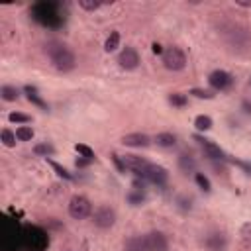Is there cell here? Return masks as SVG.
<instances>
[{"label": "cell", "mask_w": 251, "mask_h": 251, "mask_svg": "<svg viewBox=\"0 0 251 251\" xmlns=\"http://www.w3.org/2000/svg\"><path fill=\"white\" fill-rule=\"evenodd\" d=\"M208 82H210V86L216 88V90H226V88L231 86L233 78H231V75L226 73V71H214V73H210Z\"/></svg>", "instance_id": "cell-7"}, {"label": "cell", "mask_w": 251, "mask_h": 251, "mask_svg": "<svg viewBox=\"0 0 251 251\" xmlns=\"http://www.w3.org/2000/svg\"><path fill=\"white\" fill-rule=\"evenodd\" d=\"M75 149H76V151H78V153H80V155H82L84 159H90V161L94 159V151H92L90 147H86V145L78 143V145H75Z\"/></svg>", "instance_id": "cell-24"}, {"label": "cell", "mask_w": 251, "mask_h": 251, "mask_svg": "<svg viewBox=\"0 0 251 251\" xmlns=\"http://www.w3.org/2000/svg\"><path fill=\"white\" fill-rule=\"evenodd\" d=\"M161 61H163V67L169 69V71H182L186 67V55L180 47H167L161 55Z\"/></svg>", "instance_id": "cell-2"}, {"label": "cell", "mask_w": 251, "mask_h": 251, "mask_svg": "<svg viewBox=\"0 0 251 251\" xmlns=\"http://www.w3.org/2000/svg\"><path fill=\"white\" fill-rule=\"evenodd\" d=\"M235 4H237V6H245V8H247V6H251V0H235Z\"/></svg>", "instance_id": "cell-32"}, {"label": "cell", "mask_w": 251, "mask_h": 251, "mask_svg": "<svg viewBox=\"0 0 251 251\" xmlns=\"http://www.w3.org/2000/svg\"><path fill=\"white\" fill-rule=\"evenodd\" d=\"M206 245H208V249H210V251H224V249H226V245H227V239H226V235H224V233L216 231V233H210V235H208Z\"/></svg>", "instance_id": "cell-13"}, {"label": "cell", "mask_w": 251, "mask_h": 251, "mask_svg": "<svg viewBox=\"0 0 251 251\" xmlns=\"http://www.w3.org/2000/svg\"><path fill=\"white\" fill-rule=\"evenodd\" d=\"M0 96H2V100H6V102H14V100L20 98V90H18L16 86L6 84V86L0 88Z\"/></svg>", "instance_id": "cell-15"}, {"label": "cell", "mask_w": 251, "mask_h": 251, "mask_svg": "<svg viewBox=\"0 0 251 251\" xmlns=\"http://www.w3.org/2000/svg\"><path fill=\"white\" fill-rule=\"evenodd\" d=\"M196 182H198V186H200L204 192H210V180H208L202 173H196Z\"/></svg>", "instance_id": "cell-27"}, {"label": "cell", "mask_w": 251, "mask_h": 251, "mask_svg": "<svg viewBox=\"0 0 251 251\" xmlns=\"http://www.w3.org/2000/svg\"><path fill=\"white\" fill-rule=\"evenodd\" d=\"M241 235H243V239H245V241H251V222H249V224H245V226L241 227Z\"/></svg>", "instance_id": "cell-30"}, {"label": "cell", "mask_w": 251, "mask_h": 251, "mask_svg": "<svg viewBox=\"0 0 251 251\" xmlns=\"http://www.w3.org/2000/svg\"><path fill=\"white\" fill-rule=\"evenodd\" d=\"M190 94L196 96V98H208V100L214 98V92H210V90H202V88H192Z\"/></svg>", "instance_id": "cell-28"}, {"label": "cell", "mask_w": 251, "mask_h": 251, "mask_svg": "<svg viewBox=\"0 0 251 251\" xmlns=\"http://www.w3.org/2000/svg\"><path fill=\"white\" fill-rule=\"evenodd\" d=\"M0 139H2V143L6 145V147H14L16 145V133H12L10 129H2V133H0Z\"/></svg>", "instance_id": "cell-19"}, {"label": "cell", "mask_w": 251, "mask_h": 251, "mask_svg": "<svg viewBox=\"0 0 251 251\" xmlns=\"http://www.w3.org/2000/svg\"><path fill=\"white\" fill-rule=\"evenodd\" d=\"M200 143H202V151H204V155L208 157V159H212V161H222L226 155H224V151L220 149V145H216V143H212V141H208V139H200Z\"/></svg>", "instance_id": "cell-11"}, {"label": "cell", "mask_w": 251, "mask_h": 251, "mask_svg": "<svg viewBox=\"0 0 251 251\" xmlns=\"http://www.w3.org/2000/svg\"><path fill=\"white\" fill-rule=\"evenodd\" d=\"M92 220H94V226L100 227V229H108L114 226L116 222V212L110 208V206H98L92 214Z\"/></svg>", "instance_id": "cell-4"}, {"label": "cell", "mask_w": 251, "mask_h": 251, "mask_svg": "<svg viewBox=\"0 0 251 251\" xmlns=\"http://www.w3.org/2000/svg\"><path fill=\"white\" fill-rule=\"evenodd\" d=\"M100 0H78V6L82 8V10H88V12H94V10H98L100 8Z\"/></svg>", "instance_id": "cell-21"}, {"label": "cell", "mask_w": 251, "mask_h": 251, "mask_svg": "<svg viewBox=\"0 0 251 251\" xmlns=\"http://www.w3.org/2000/svg\"><path fill=\"white\" fill-rule=\"evenodd\" d=\"M49 165H51V167L57 171V175H59V176H63V178H67V180H71V178H73V176H71V173H69L67 169H63L61 165H57L55 161H49Z\"/></svg>", "instance_id": "cell-26"}, {"label": "cell", "mask_w": 251, "mask_h": 251, "mask_svg": "<svg viewBox=\"0 0 251 251\" xmlns=\"http://www.w3.org/2000/svg\"><path fill=\"white\" fill-rule=\"evenodd\" d=\"M124 251H147V241L145 233L143 235H131L124 243Z\"/></svg>", "instance_id": "cell-12"}, {"label": "cell", "mask_w": 251, "mask_h": 251, "mask_svg": "<svg viewBox=\"0 0 251 251\" xmlns=\"http://www.w3.org/2000/svg\"><path fill=\"white\" fill-rule=\"evenodd\" d=\"M90 214H92V204H90L88 198L76 194V196H73V198L69 200V216H71L73 220H84V218H88Z\"/></svg>", "instance_id": "cell-3"}, {"label": "cell", "mask_w": 251, "mask_h": 251, "mask_svg": "<svg viewBox=\"0 0 251 251\" xmlns=\"http://www.w3.org/2000/svg\"><path fill=\"white\" fill-rule=\"evenodd\" d=\"M194 126H196V129H198V131H208V129L212 127V118H210V116L200 114V116H196Z\"/></svg>", "instance_id": "cell-17"}, {"label": "cell", "mask_w": 251, "mask_h": 251, "mask_svg": "<svg viewBox=\"0 0 251 251\" xmlns=\"http://www.w3.org/2000/svg\"><path fill=\"white\" fill-rule=\"evenodd\" d=\"M122 165H124V169H129V171H135L137 175H141L147 167H149V163L143 159V157H139V155H124L122 157Z\"/></svg>", "instance_id": "cell-9"}, {"label": "cell", "mask_w": 251, "mask_h": 251, "mask_svg": "<svg viewBox=\"0 0 251 251\" xmlns=\"http://www.w3.org/2000/svg\"><path fill=\"white\" fill-rule=\"evenodd\" d=\"M8 120H10V122H14V124H27L31 118H29V116H25V114H20V112H12V114L8 116Z\"/></svg>", "instance_id": "cell-23"}, {"label": "cell", "mask_w": 251, "mask_h": 251, "mask_svg": "<svg viewBox=\"0 0 251 251\" xmlns=\"http://www.w3.org/2000/svg\"><path fill=\"white\" fill-rule=\"evenodd\" d=\"M88 163H90V159H80V161H76V167H84Z\"/></svg>", "instance_id": "cell-33"}, {"label": "cell", "mask_w": 251, "mask_h": 251, "mask_svg": "<svg viewBox=\"0 0 251 251\" xmlns=\"http://www.w3.org/2000/svg\"><path fill=\"white\" fill-rule=\"evenodd\" d=\"M145 241H147V251H167L169 249V241L163 231L153 229V231L145 233Z\"/></svg>", "instance_id": "cell-6"}, {"label": "cell", "mask_w": 251, "mask_h": 251, "mask_svg": "<svg viewBox=\"0 0 251 251\" xmlns=\"http://www.w3.org/2000/svg\"><path fill=\"white\" fill-rule=\"evenodd\" d=\"M45 55L49 57L51 65L59 71V73H69L75 69L76 65V57L75 53L61 41H47L45 43Z\"/></svg>", "instance_id": "cell-1"}, {"label": "cell", "mask_w": 251, "mask_h": 251, "mask_svg": "<svg viewBox=\"0 0 251 251\" xmlns=\"http://www.w3.org/2000/svg\"><path fill=\"white\" fill-rule=\"evenodd\" d=\"M141 176H145L149 182H153V184H165L167 182V178H169V173H167V169H163V167H159V165H149L143 173H141Z\"/></svg>", "instance_id": "cell-8"}, {"label": "cell", "mask_w": 251, "mask_h": 251, "mask_svg": "<svg viewBox=\"0 0 251 251\" xmlns=\"http://www.w3.org/2000/svg\"><path fill=\"white\" fill-rule=\"evenodd\" d=\"M118 65L126 71H133L139 65V53L133 47H124L122 53L118 55Z\"/></svg>", "instance_id": "cell-5"}, {"label": "cell", "mask_w": 251, "mask_h": 251, "mask_svg": "<svg viewBox=\"0 0 251 251\" xmlns=\"http://www.w3.org/2000/svg\"><path fill=\"white\" fill-rule=\"evenodd\" d=\"M118 45H120V33H118V31H110V35H108L106 41H104V51L112 53V51L118 49Z\"/></svg>", "instance_id": "cell-16"}, {"label": "cell", "mask_w": 251, "mask_h": 251, "mask_svg": "<svg viewBox=\"0 0 251 251\" xmlns=\"http://www.w3.org/2000/svg\"><path fill=\"white\" fill-rule=\"evenodd\" d=\"M169 102H171L173 106L182 108V106L186 104V96H184V94H171V96H169Z\"/></svg>", "instance_id": "cell-25"}, {"label": "cell", "mask_w": 251, "mask_h": 251, "mask_svg": "<svg viewBox=\"0 0 251 251\" xmlns=\"http://www.w3.org/2000/svg\"><path fill=\"white\" fill-rule=\"evenodd\" d=\"M178 165H180V169L186 171V173H188V171H194V167H196V165H194V159H192L190 155H180Z\"/></svg>", "instance_id": "cell-20"}, {"label": "cell", "mask_w": 251, "mask_h": 251, "mask_svg": "<svg viewBox=\"0 0 251 251\" xmlns=\"http://www.w3.org/2000/svg\"><path fill=\"white\" fill-rule=\"evenodd\" d=\"M122 143L127 145V147H147V145H149V137H147L145 133H139V131H135V133H126V135L122 137Z\"/></svg>", "instance_id": "cell-10"}, {"label": "cell", "mask_w": 251, "mask_h": 251, "mask_svg": "<svg viewBox=\"0 0 251 251\" xmlns=\"http://www.w3.org/2000/svg\"><path fill=\"white\" fill-rule=\"evenodd\" d=\"M155 143L159 147H173L176 143V135L171 133V131H161V133L155 135Z\"/></svg>", "instance_id": "cell-14"}, {"label": "cell", "mask_w": 251, "mask_h": 251, "mask_svg": "<svg viewBox=\"0 0 251 251\" xmlns=\"http://www.w3.org/2000/svg\"><path fill=\"white\" fill-rule=\"evenodd\" d=\"M33 151H35L37 155H45V157H47V155H51V153H53V147H51V145H47V143H41V145H35V149H33Z\"/></svg>", "instance_id": "cell-29"}, {"label": "cell", "mask_w": 251, "mask_h": 251, "mask_svg": "<svg viewBox=\"0 0 251 251\" xmlns=\"http://www.w3.org/2000/svg\"><path fill=\"white\" fill-rule=\"evenodd\" d=\"M25 94H27V98L33 100L37 106H43V108H45V102L39 98V94H37V90H35L33 86H25Z\"/></svg>", "instance_id": "cell-22"}, {"label": "cell", "mask_w": 251, "mask_h": 251, "mask_svg": "<svg viewBox=\"0 0 251 251\" xmlns=\"http://www.w3.org/2000/svg\"><path fill=\"white\" fill-rule=\"evenodd\" d=\"M16 137H18V141H29L33 137V129L29 126H20L16 129Z\"/></svg>", "instance_id": "cell-18"}, {"label": "cell", "mask_w": 251, "mask_h": 251, "mask_svg": "<svg viewBox=\"0 0 251 251\" xmlns=\"http://www.w3.org/2000/svg\"><path fill=\"white\" fill-rule=\"evenodd\" d=\"M127 200L133 202V204H139V202H143V194H141V192H139V194H129Z\"/></svg>", "instance_id": "cell-31"}]
</instances>
